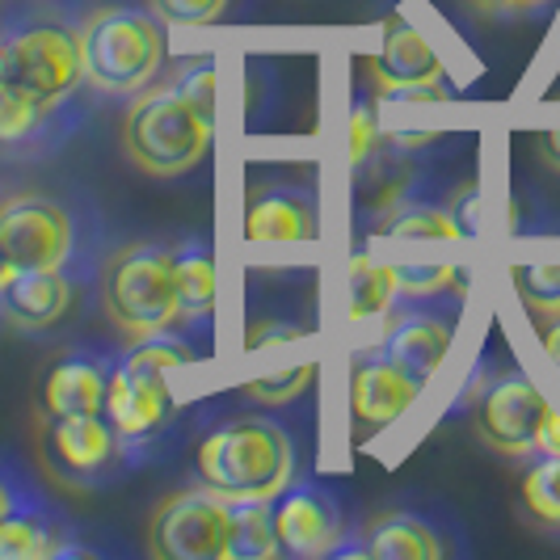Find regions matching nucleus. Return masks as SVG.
Listing matches in <instances>:
<instances>
[{"instance_id":"1","label":"nucleus","mask_w":560,"mask_h":560,"mask_svg":"<svg viewBox=\"0 0 560 560\" xmlns=\"http://www.w3.org/2000/svg\"><path fill=\"white\" fill-rule=\"evenodd\" d=\"M295 477V447L275 421L236 418L198 447V485L224 502H275Z\"/></svg>"},{"instance_id":"2","label":"nucleus","mask_w":560,"mask_h":560,"mask_svg":"<svg viewBox=\"0 0 560 560\" xmlns=\"http://www.w3.org/2000/svg\"><path fill=\"white\" fill-rule=\"evenodd\" d=\"M215 114L202 110L182 84L136 93L122 122V152L148 177H182L207 161Z\"/></svg>"},{"instance_id":"3","label":"nucleus","mask_w":560,"mask_h":560,"mask_svg":"<svg viewBox=\"0 0 560 560\" xmlns=\"http://www.w3.org/2000/svg\"><path fill=\"white\" fill-rule=\"evenodd\" d=\"M102 312L127 341L173 334L182 325L173 253L161 245H122L102 266Z\"/></svg>"},{"instance_id":"4","label":"nucleus","mask_w":560,"mask_h":560,"mask_svg":"<svg viewBox=\"0 0 560 560\" xmlns=\"http://www.w3.org/2000/svg\"><path fill=\"white\" fill-rule=\"evenodd\" d=\"M165 63V34L156 18L136 9H102L81 26L84 81L106 97H136Z\"/></svg>"},{"instance_id":"5","label":"nucleus","mask_w":560,"mask_h":560,"mask_svg":"<svg viewBox=\"0 0 560 560\" xmlns=\"http://www.w3.org/2000/svg\"><path fill=\"white\" fill-rule=\"evenodd\" d=\"M0 47H4L9 81L22 84L30 97H38L51 110H59L77 93V84L84 81L81 34H72L68 26H56V22L26 26L0 38Z\"/></svg>"},{"instance_id":"6","label":"nucleus","mask_w":560,"mask_h":560,"mask_svg":"<svg viewBox=\"0 0 560 560\" xmlns=\"http://www.w3.org/2000/svg\"><path fill=\"white\" fill-rule=\"evenodd\" d=\"M228 514H232V502L211 493L207 485L182 489L152 510L148 552L156 560H224Z\"/></svg>"},{"instance_id":"7","label":"nucleus","mask_w":560,"mask_h":560,"mask_svg":"<svg viewBox=\"0 0 560 560\" xmlns=\"http://www.w3.org/2000/svg\"><path fill=\"white\" fill-rule=\"evenodd\" d=\"M38 459L68 489H93L118 464V430L106 413L81 418H43L38 425Z\"/></svg>"},{"instance_id":"8","label":"nucleus","mask_w":560,"mask_h":560,"mask_svg":"<svg viewBox=\"0 0 560 560\" xmlns=\"http://www.w3.org/2000/svg\"><path fill=\"white\" fill-rule=\"evenodd\" d=\"M548 396L535 388L527 375H502L493 380L477 400L472 430L489 451L510 455V459H527L539 443V425L548 418Z\"/></svg>"},{"instance_id":"9","label":"nucleus","mask_w":560,"mask_h":560,"mask_svg":"<svg viewBox=\"0 0 560 560\" xmlns=\"http://www.w3.org/2000/svg\"><path fill=\"white\" fill-rule=\"evenodd\" d=\"M0 241L18 270H63L72 261V215L43 195L0 202Z\"/></svg>"},{"instance_id":"10","label":"nucleus","mask_w":560,"mask_h":560,"mask_svg":"<svg viewBox=\"0 0 560 560\" xmlns=\"http://www.w3.org/2000/svg\"><path fill=\"white\" fill-rule=\"evenodd\" d=\"M366 77L380 97H439L443 84V56L421 38L405 18H384L380 26V51L366 59Z\"/></svg>"},{"instance_id":"11","label":"nucleus","mask_w":560,"mask_h":560,"mask_svg":"<svg viewBox=\"0 0 560 560\" xmlns=\"http://www.w3.org/2000/svg\"><path fill=\"white\" fill-rule=\"evenodd\" d=\"M279 552L295 560H320L341 548V510L316 485H287L275 498Z\"/></svg>"},{"instance_id":"12","label":"nucleus","mask_w":560,"mask_h":560,"mask_svg":"<svg viewBox=\"0 0 560 560\" xmlns=\"http://www.w3.org/2000/svg\"><path fill=\"white\" fill-rule=\"evenodd\" d=\"M118 439H148L173 418V393H168V371H156L136 359H122L110 371L106 409H102Z\"/></svg>"},{"instance_id":"13","label":"nucleus","mask_w":560,"mask_h":560,"mask_svg":"<svg viewBox=\"0 0 560 560\" xmlns=\"http://www.w3.org/2000/svg\"><path fill=\"white\" fill-rule=\"evenodd\" d=\"M418 393V384L384 354L363 359V363H354V375H350V421L359 425V434H380L409 413Z\"/></svg>"},{"instance_id":"14","label":"nucleus","mask_w":560,"mask_h":560,"mask_svg":"<svg viewBox=\"0 0 560 560\" xmlns=\"http://www.w3.org/2000/svg\"><path fill=\"white\" fill-rule=\"evenodd\" d=\"M72 308V282L63 270H13V279L0 287V316L18 334H43L63 320Z\"/></svg>"},{"instance_id":"15","label":"nucleus","mask_w":560,"mask_h":560,"mask_svg":"<svg viewBox=\"0 0 560 560\" xmlns=\"http://www.w3.org/2000/svg\"><path fill=\"white\" fill-rule=\"evenodd\" d=\"M451 341H455L451 320L434 316V312H409V316L393 320V329L384 337V359L400 366L418 388H425L447 363Z\"/></svg>"},{"instance_id":"16","label":"nucleus","mask_w":560,"mask_h":560,"mask_svg":"<svg viewBox=\"0 0 560 560\" xmlns=\"http://www.w3.org/2000/svg\"><path fill=\"white\" fill-rule=\"evenodd\" d=\"M106 388L110 375L93 359H63L47 371L38 409L43 418H81V413H102L106 409Z\"/></svg>"},{"instance_id":"17","label":"nucleus","mask_w":560,"mask_h":560,"mask_svg":"<svg viewBox=\"0 0 560 560\" xmlns=\"http://www.w3.org/2000/svg\"><path fill=\"white\" fill-rule=\"evenodd\" d=\"M63 548V527L47 510L13 502L0 514V560H51Z\"/></svg>"},{"instance_id":"18","label":"nucleus","mask_w":560,"mask_h":560,"mask_svg":"<svg viewBox=\"0 0 560 560\" xmlns=\"http://www.w3.org/2000/svg\"><path fill=\"white\" fill-rule=\"evenodd\" d=\"M366 557L375 560H439L443 557V539L434 527L418 514H380L366 532Z\"/></svg>"},{"instance_id":"19","label":"nucleus","mask_w":560,"mask_h":560,"mask_svg":"<svg viewBox=\"0 0 560 560\" xmlns=\"http://www.w3.org/2000/svg\"><path fill=\"white\" fill-rule=\"evenodd\" d=\"M245 236L253 245H287V241H312L316 215L308 202L295 195H266L257 198L245 215Z\"/></svg>"},{"instance_id":"20","label":"nucleus","mask_w":560,"mask_h":560,"mask_svg":"<svg viewBox=\"0 0 560 560\" xmlns=\"http://www.w3.org/2000/svg\"><path fill=\"white\" fill-rule=\"evenodd\" d=\"M173 275H177V304H182V325L186 320H207L215 308V257L207 241H186L173 253Z\"/></svg>"},{"instance_id":"21","label":"nucleus","mask_w":560,"mask_h":560,"mask_svg":"<svg viewBox=\"0 0 560 560\" xmlns=\"http://www.w3.org/2000/svg\"><path fill=\"white\" fill-rule=\"evenodd\" d=\"M279 552V527H275V502H232L228 514V560H275Z\"/></svg>"},{"instance_id":"22","label":"nucleus","mask_w":560,"mask_h":560,"mask_svg":"<svg viewBox=\"0 0 560 560\" xmlns=\"http://www.w3.org/2000/svg\"><path fill=\"white\" fill-rule=\"evenodd\" d=\"M400 287H396V270L359 253L350 261V320L363 325V320H375L396 304Z\"/></svg>"},{"instance_id":"23","label":"nucleus","mask_w":560,"mask_h":560,"mask_svg":"<svg viewBox=\"0 0 560 560\" xmlns=\"http://www.w3.org/2000/svg\"><path fill=\"white\" fill-rule=\"evenodd\" d=\"M51 106H43L38 97H30L22 84L0 81V148H26L47 131Z\"/></svg>"},{"instance_id":"24","label":"nucleus","mask_w":560,"mask_h":560,"mask_svg":"<svg viewBox=\"0 0 560 560\" xmlns=\"http://www.w3.org/2000/svg\"><path fill=\"white\" fill-rule=\"evenodd\" d=\"M523 505L535 523L560 527V455H539L523 477Z\"/></svg>"},{"instance_id":"25","label":"nucleus","mask_w":560,"mask_h":560,"mask_svg":"<svg viewBox=\"0 0 560 560\" xmlns=\"http://www.w3.org/2000/svg\"><path fill=\"white\" fill-rule=\"evenodd\" d=\"M396 241H459L464 228L455 224L447 207H400L384 228Z\"/></svg>"},{"instance_id":"26","label":"nucleus","mask_w":560,"mask_h":560,"mask_svg":"<svg viewBox=\"0 0 560 560\" xmlns=\"http://www.w3.org/2000/svg\"><path fill=\"white\" fill-rule=\"evenodd\" d=\"M518 300L527 304L532 316L552 320L560 316V261H539V266H518L514 270Z\"/></svg>"},{"instance_id":"27","label":"nucleus","mask_w":560,"mask_h":560,"mask_svg":"<svg viewBox=\"0 0 560 560\" xmlns=\"http://www.w3.org/2000/svg\"><path fill=\"white\" fill-rule=\"evenodd\" d=\"M393 270L400 295H418V300L464 287V270L447 266V261H393Z\"/></svg>"},{"instance_id":"28","label":"nucleus","mask_w":560,"mask_h":560,"mask_svg":"<svg viewBox=\"0 0 560 560\" xmlns=\"http://www.w3.org/2000/svg\"><path fill=\"white\" fill-rule=\"evenodd\" d=\"M316 380V363H300V366H282V371H270V375H257L245 384V396L257 400V405H287L295 396H304Z\"/></svg>"},{"instance_id":"29","label":"nucleus","mask_w":560,"mask_h":560,"mask_svg":"<svg viewBox=\"0 0 560 560\" xmlns=\"http://www.w3.org/2000/svg\"><path fill=\"white\" fill-rule=\"evenodd\" d=\"M232 0H148L152 18L165 22V26L198 30V26H215L228 13Z\"/></svg>"},{"instance_id":"30","label":"nucleus","mask_w":560,"mask_h":560,"mask_svg":"<svg viewBox=\"0 0 560 560\" xmlns=\"http://www.w3.org/2000/svg\"><path fill=\"white\" fill-rule=\"evenodd\" d=\"M371 143H375V114L359 106L354 118H350V161L354 165H363L366 156H371Z\"/></svg>"},{"instance_id":"31","label":"nucleus","mask_w":560,"mask_h":560,"mask_svg":"<svg viewBox=\"0 0 560 560\" xmlns=\"http://www.w3.org/2000/svg\"><path fill=\"white\" fill-rule=\"evenodd\" d=\"M468 4L480 9L485 18H527V13L552 4V0H468Z\"/></svg>"},{"instance_id":"32","label":"nucleus","mask_w":560,"mask_h":560,"mask_svg":"<svg viewBox=\"0 0 560 560\" xmlns=\"http://www.w3.org/2000/svg\"><path fill=\"white\" fill-rule=\"evenodd\" d=\"M535 455H560V413L557 409H548V418H544V425H539Z\"/></svg>"},{"instance_id":"33","label":"nucleus","mask_w":560,"mask_h":560,"mask_svg":"<svg viewBox=\"0 0 560 560\" xmlns=\"http://www.w3.org/2000/svg\"><path fill=\"white\" fill-rule=\"evenodd\" d=\"M295 337H304V329H261V325H253L249 329V350H261V346H279V341H295Z\"/></svg>"},{"instance_id":"34","label":"nucleus","mask_w":560,"mask_h":560,"mask_svg":"<svg viewBox=\"0 0 560 560\" xmlns=\"http://www.w3.org/2000/svg\"><path fill=\"white\" fill-rule=\"evenodd\" d=\"M544 350H548V359H552V366H557L560 375V316L544 320Z\"/></svg>"},{"instance_id":"35","label":"nucleus","mask_w":560,"mask_h":560,"mask_svg":"<svg viewBox=\"0 0 560 560\" xmlns=\"http://www.w3.org/2000/svg\"><path fill=\"white\" fill-rule=\"evenodd\" d=\"M539 152H544V161L560 173V127L557 131H544V136H539Z\"/></svg>"},{"instance_id":"36","label":"nucleus","mask_w":560,"mask_h":560,"mask_svg":"<svg viewBox=\"0 0 560 560\" xmlns=\"http://www.w3.org/2000/svg\"><path fill=\"white\" fill-rule=\"evenodd\" d=\"M13 270H18V266H13V257H9V249H4V241H0V287H4V282L13 279Z\"/></svg>"},{"instance_id":"37","label":"nucleus","mask_w":560,"mask_h":560,"mask_svg":"<svg viewBox=\"0 0 560 560\" xmlns=\"http://www.w3.org/2000/svg\"><path fill=\"white\" fill-rule=\"evenodd\" d=\"M9 505H13V493H9V485H4V480H0V514H4V510H9Z\"/></svg>"}]
</instances>
